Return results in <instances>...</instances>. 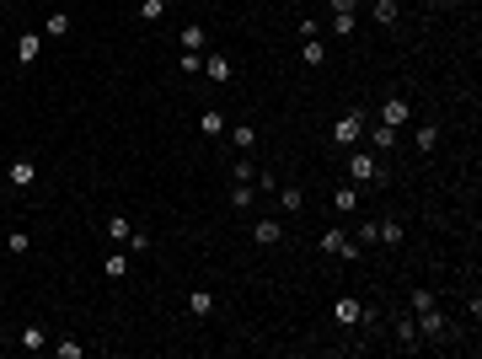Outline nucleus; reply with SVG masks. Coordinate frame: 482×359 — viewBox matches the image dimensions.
Segmentation results:
<instances>
[{
    "instance_id": "f257e3e1",
    "label": "nucleus",
    "mask_w": 482,
    "mask_h": 359,
    "mask_svg": "<svg viewBox=\"0 0 482 359\" xmlns=\"http://www.w3.org/2000/svg\"><path fill=\"white\" fill-rule=\"evenodd\" d=\"M348 177L359 182V188H375V182H386V172H381V161H375V150H354V156H348Z\"/></svg>"
},
{
    "instance_id": "f03ea898",
    "label": "nucleus",
    "mask_w": 482,
    "mask_h": 359,
    "mask_svg": "<svg viewBox=\"0 0 482 359\" xmlns=\"http://www.w3.org/2000/svg\"><path fill=\"white\" fill-rule=\"evenodd\" d=\"M359 134H364V113H343V119L332 123V145H338V150H354Z\"/></svg>"
},
{
    "instance_id": "7ed1b4c3",
    "label": "nucleus",
    "mask_w": 482,
    "mask_h": 359,
    "mask_svg": "<svg viewBox=\"0 0 482 359\" xmlns=\"http://www.w3.org/2000/svg\"><path fill=\"white\" fill-rule=\"evenodd\" d=\"M413 322H418V338H445L450 327H445L440 306H423V311H413Z\"/></svg>"
},
{
    "instance_id": "20e7f679",
    "label": "nucleus",
    "mask_w": 482,
    "mask_h": 359,
    "mask_svg": "<svg viewBox=\"0 0 482 359\" xmlns=\"http://www.w3.org/2000/svg\"><path fill=\"white\" fill-rule=\"evenodd\" d=\"M177 43H182V54H204L209 49V33H204V21H188L177 33Z\"/></svg>"
},
{
    "instance_id": "39448f33",
    "label": "nucleus",
    "mask_w": 482,
    "mask_h": 359,
    "mask_svg": "<svg viewBox=\"0 0 482 359\" xmlns=\"http://www.w3.org/2000/svg\"><path fill=\"white\" fill-rule=\"evenodd\" d=\"M204 76L220 86V80H231V76H236V60H231V54H204Z\"/></svg>"
},
{
    "instance_id": "423d86ee",
    "label": "nucleus",
    "mask_w": 482,
    "mask_h": 359,
    "mask_svg": "<svg viewBox=\"0 0 482 359\" xmlns=\"http://www.w3.org/2000/svg\"><path fill=\"white\" fill-rule=\"evenodd\" d=\"M321 252H338V258H359V241H348L343 231H321Z\"/></svg>"
},
{
    "instance_id": "0eeeda50",
    "label": "nucleus",
    "mask_w": 482,
    "mask_h": 359,
    "mask_svg": "<svg viewBox=\"0 0 482 359\" xmlns=\"http://www.w3.org/2000/svg\"><path fill=\"white\" fill-rule=\"evenodd\" d=\"M6 177H11V188H27V182L38 177V161H33V156H17L11 166H6Z\"/></svg>"
},
{
    "instance_id": "6e6552de",
    "label": "nucleus",
    "mask_w": 482,
    "mask_h": 359,
    "mask_svg": "<svg viewBox=\"0 0 482 359\" xmlns=\"http://www.w3.org/2000/svg\"><path fill=\"white\" fill-rule=\"evenodd\" d=\"M279 241H284V220H274V215L258 220V247H279Z\"/></svg>"
},
{
    "instance_id": "1a4fd4ad",
    "label": "nucleus",
    "mask_w": 482,
    "mask_h": 359,
    "mask_svg": "<svg viewBox=\"0 0 482 359\" xmlns=\"http://www.w3.org/2000/svg\"><path fill=\"white\" fill-rule=\"evenodd\" d=\"M332 209H338V215H354V209H359V188H354V182H343L338 193H332Z\"/></svg>"
},
{
    "instance_id": "9d476101",
    "label": "nucleus",
    "mask_w": 482,
    "mask_h": 359,
    "mask_svg": "<svg viewBox=\"0 0 482 359\" xmlns=\"http://www.w3.org/2000/svg\"><path fill=\"white\" fill-rule=\"evenodd\" d=\"M402 220H375V241H386V247H402Z\"/></svg>"
},
{
    "instance_id": "9b49d317",
    "label": "nucleus",
    "mask_w": 482,
    "mask_h": 359,
    "mask_svg": "<svg viewBox=\"0 0 482 359\" xmlns=\"http://www.w3.org/2000/svg\"><path fill=\"white\" fill-rule=\"evenodd\" d=\"M407 113H413V107H407V102H402V97H391V102H386V107H381V123H391V129H402V123H407Z\"/></svg>"
},
{
    "instance_id": "f8f14e48",
    "label": "nucleus",
    "mask_w": 482,
    "mask_h": 359,
    "mask_svg": "<svg viewBox=\"0 0 482 359\" xmlns=\"http://www.w3.org/2000/svg\"><path fill=\"white\" fill-rule=\"evenodd\" d=\"M359 300H338V306H332V322H338V327H354V322H359Z\"/></svg>"
},
{
    "instance_id": "ddd939ff",
    "label": "nucleus",
    "mask_w": 482,
    "mask_h": 359,
    "mask_svg": "<svg viewBox=\"0 0 482 359\" xmlns=\"http://www.w3.org/2000/svg\"><path fill=\"white\" fill-rule=\"evenodd\" d=\"M38 49H43L38 33H21V38H17V60H21V64H33V60H38Z\"/></svg>"
},
{
    "instance_id": "4468645a",
    "label": "nucleus",
    "mask_w": 482,
    "mask_h": 359,
    "mask_svg": "<svg viewBox=\"0 0 482 359\" xmlns=\"http://www.w3.org/2000/svg\"><path fill=\"white\" fill-rule=\"evenodd\" d=\"M391 145H397V129H391V123L370 129V150H391Z\"/></svg>"
},
{
    "instance_id": "2eb2a0df",
    "label": "nucleus",
    "mask_w": 482,
    "mask_h": 359,
    "mask_svg": "<svg viewBox=\"0 0 482 359\" xmlns=\"http://www.w3.org/2000/svg\"><path fill=\"white\" fill-rule=\"evenodd\" d=\"M188 311H193V317H209V311H215V295H209V290H193V295H188Z\"/></svg>"
},
{
    "instance_id": "dca6fc26",
    "label": "nucleus",
    "mask_w": 482,
    "mask_h": 359,
    "mask_svg": "<svg viewBox=\"0 0 482 359\" xmlns=\"http://www.w3.org/2000/svg\"><path fill=\"white\" fill-rule=\"evenodd\" d=\"M397 343H402V349H418V322H413V317L397 322Z\"/></svg>"
},
{
    "instance_id": "f3484780",
    "label": "nucleus",
    "mask_w": 482,
    "mask_h": 359,
    "mask_svg": "<svg viewBox=\"0 0 482 359\" xmlns=\"http://www.w3.org/2000/svg\"><path fill=\"white\" fill-rule=\"evenodd\" d=\"M279 209H284V215L305 209V193H301V188H279Z\"/></svg>"
},
{
    "instance_id": "a211bd4d",
    "label": "nucleus",
    "mask_w": 482,
    "mask_h": 359,
    "mask_svg": "<svg viewBox=\"0 0 482 359\" xmlns=\"http://www.w3.org/2000/svg\"><path fill=\"white\" fill-rule=\"evenodd\" d=\"M301 60L311 64V70H321V64H327V43H301Z\"/></svg>"
},
{
    "instance_id": "6ab92c4d",
    "label": "nucleus",
    "mask_w": 482,
    "mask_h": 359,
    "mask_svg": "<svg viewBox=\"0 0 482 359\" xmlns=\"http://www.w3.org/2000/svg\"><path fill=\"white\" fill-rule=\"evenodd\" d=\"M370 17L381 21V27H391V21H397V0H375V6H370Z\"/></svg>"
},
{
    "instance_id": "aec40b11",
    "label": "nucleus",
    "mask_w": 482,
    "mask_h": 359,
    "mask_svg": "<svg viewBox=\"0 0 482 359\" xmlns=\"http://www.w3.org/2000/svg\"><path fill=\"white\" fill-rule=\"evenodd\" d=\"M199 129H204V134H209V140H220V134H225V119H220V113H215V107H209V113H204V119H199Z\"/></svg>"
},
{
    "instance_id": "412c9836",
    "label": "nucleus",
    "mask_w": 482,
    "mask_h": 359,
    "mask_svg": "<svg viewBox=\"0 0 482 359\" xmlns=\"http://www.w3.org/2000/svg\"><path fill=\"white\" fill-rule=\"evenodd\" d=\"M332 33H338V38H354V11H332Z\"/></svg>"
},
{
    "instance_id": "4be33fe9",
    "label": "nucleus",
    "mask_w": 482,
    "mask_h": 359,
    "mask_svg": "<svg viewBox=\"0 0 482 359\" xmlns=\"http://www.w3.org/2000/svg\"><path fill=\"white\" fill-rule=\"evenodd\" d=\"M43 27H48V38H64V33H70V17H64V11H54Z\"/></svg>"
},
{
    "instance_id": "5701e85b",
    "label": "nucleus",
    "mask_w": 482,
    "mask_h": 359,
    "mask_svg": "<svg viewBox=\"0 0 482 359\" xmlns=\"http://www.w3.org/2000/svg\"><path fill=\"white\" fill-rule=\"evenodd\" d=\"M231 204H236V209H252V182H236V188H231Z\"/></svg>"
},
{
    "instance_id": "b1692460",
    "label": "nucleus",
    "mask_w": 482,
    "mask_h": 359,
    "mask_svg": "<svg viewBox=\"0 0 482 359\" xmlns=\"http://www.w3.org/2000/svg\"><path fill=\"white\" fill-rule=\"evenodd\" d=\"M43 343H48V338H43V327H21V349H33V354H38Z\"/></svg>"
},
{
    "instance_id": "393cba45",
    "label": "nucleus",
    "mask_w": 482,
    "mask_h": 359,
    "mask_svg": "<svg viewBox=\"0 0 482 359\" xmlns=\"http://www.w3.org/2000/svg\"><path fill=\"white\" fill-rule=\"evenodd\" d=\"M107 236H113V241H129V215H113V220H107Z\"/></svg>"
},
{
    "instance_id": "a878e982",
    "label": "nucleus",
    "mask_w": 482,
    "mask_h": 359,
    "mask_svg": "<svg viewBox=\"0 0 482 359\" xmlns=\"http://www.w3.org/2000/svg\"><path fill=\"white\" fill-rule=\"evenodd\" d=\"M231 140H236V150H252V145H258V129H231Z\"/></svg>"
},
{
    "instance_id": "bb28decb",
    "label": "nucleus",
    "mask_w": 482,
    "mask_h": 359,
    "mask_svg": "<svg viewBox=\"0 0 482 359\" xmlns=\"http://www.w3.org/2000/svg\"><path fill=\"white\" fill-rule=\"evenodd\" d=\"M161 11H166V0H140V17L145 21H161Z\"/></svg>"
},
{
    "instance_id": "cd10ccee",
    "label": "nucleus",
    "mask_w": 482,
    "mask_h": 359,
    "mask_svg": "<svg viewBox=\"0 0 482 359\" xmlns=\"http://www.w3.org/2000/svg\"><path fill=\"white\" fill-rule=\"evenodd\" d=\"M54 354H60V359H80V354H86V349H80L75 338H64V343H54Z\"/></svg>"
},
{
    "instance_id": "c85d7f7f",
    "label": "nucleus",
    "mask_w": 482,
    "mask_h": 359,
    "mask_svg": "<svg viewBox=\"0 0 482 359\" xmlns=\"http://www.w3.org/2000/svg\"><path fill=\"white\" fill-rule=\"evenodd\" d=\"M231 177H236V182H252V177H258V166H252V161H236V166H231Z\"/></svg>"
},
{
    "instance_id": "c756f323",
    "label": "nucleus",
    "mask_w": 482,
    "mask_h": 359,
    "mask_svg": "<svg viewBox=\"0 0 482 359\" xmlns=\"http://www.w3.org/2000/svg\"><path fill=\"white\" fill-rule=\"evenodd\" d=\"M413 140H418V150H434V145H440V129H418Z\"/></svg>"
},
{
    "instance_id": "7c9ffc66",
    "label": "nucleus",
    "mask_w": 482,
    "mask_h": 359,
    "mask_svg": "<svg viewBox=\"0 0 482 359\" xmlns=\"http://www.w3.org/2000/svg\"><path fill=\"white\" fill-rule=\"evenodd\" d=\"M102 268H107V279H123V274H129V258H107Z\"/></svg>"
},
{
    "instance_id": "2f4dec72",
    "label": "nucleus",
    "mask_w": 482,
    "mask_h": 359,
    "mask_svg": "<svg viewBox=\"0 0 482 359\" xmlns=\"http://www.w3.org/2000/svg\"><path fill=\"white\" fill-rule=\"evenodd\" d=\"M364 0H332V11H359Z\"/></svg>"
},
{
    "instance_id": "473e14b6",
    "label": "nucleus",
    "mask_w": 482,
    "mask_h": 359,
    "mask_svg": "<svg viewBox=\"0 0 482 359\" xmlns=\"http://www.w3.org/2000/svg\"><path fill=\"white\" fill-rule=\"evenodd\" d=\"M429 6H456V0H429Z\"/></svg>"
}]
</instances>
